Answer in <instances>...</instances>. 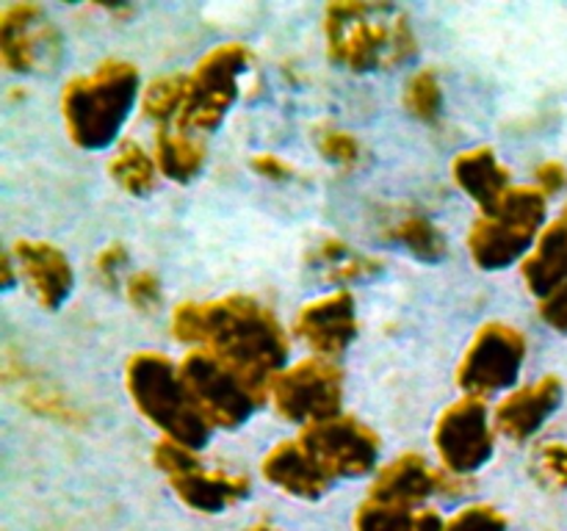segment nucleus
Instances as JSON below:
<instances>
[{"label": "nucleus", "mask_w": 567, "mask_h": 531, "mask_svg": "<svg viewBox=\"0 0 567 531\" xmlns=\"http://www.w3.org/2000/svg\"><path fill=\"white\" fill-rule=\"evenodd\" d=\"M252 169L258 171L260 177H266V180H288L291 177V166L286 164L282 158H277V155L271 153H260L252 158Z\"/></svg>", "instance_id": "35"}, {"label": "nucleus", "mask_w": 567, "mask_h": 531, "mask_svg": "<svg viewBox=\"0 0 567 531\" xmlns=\"http://www.w3.org/2000/svg\"><path fill=\"white\" fill-rule=\"evenodd\" d=\"M452 177L476 205L480 214H493L513 188L509 169L491 147H471L454 158Z\"/></svg>", "instance_id": "19"}, {"label": "nucleus", "mask_w": 567, "mask_h": 531, "mask_svg": "<svg viewBox=\"0 0 567 531\" xmlns=\"http://www.w3.org/2000/svg\"><path fill=\"white\" fill-rule=\"evenodd\" d=\"M127 263V249L122 247V243H111V247H105L103 252L97 254V277L105 282V285H114L116 280H120V271L122 266Z\"/></svg>", "instance_id": "33"}, {"label": "nucleus", "mask_w": 567, "mask_h": 531, "mask_svg": "<svg viewBox=\"0 0 567 531\" xmlns=\"http://www.w3.org/2000/svg\"><path fill=\"white\" fill-rule=\"evenodd\" d=\"M316 144H319V153L324 155L330 164L352 166L354 160L360 158L358 138H354L352 133L341 131V127H324V131L319 133V138H316Z\"/></svg>", "instance_id": "30"}, {"label": "nucleus", "mask_w": 567, "mask_h": 531, "mask_svg": "<svg viewBox=\"0 0 567 531\" xmlns=\"http://www.w3.org/2000/svg\"><path fill=\"white\" fill-rule=\"evenodd\" d=\"M155 164L169 180L188 183L203 169L205 144L199 142V136H192L177 125H164L155 136Z\"/></svg>", "instance_id": "21"}, {"label": "nucleus", "mask_w": 567, "mask_h": 531, "mask_svg": "<svg viewBox=\"0 0 567 531\" xmlns=\"http://www.w3.org/2000/svg\"><path fill=\"white\" fill-rule=\"evenodd\" d=\"M520 274L540 299L567 285V208L557 221L543 227L537 243L524 258Z\"/></svg>", "instance_id": "20"}, {"label": "nucleus", "mask_w": 567, "mask_h": 531, "mask_svg": "<svg viewBox=\"0 0 567 531\" xmlns=\"http://www.w3.org/2000/svg\"><path fill=\"white\" fill-rule=\"evenodd\" d=\"M537 180H540V186L546 188V191H557V188L565 183L563 166L554 164V160L551 164H543L540 169H537Z\"/></svg>", "instance_id": "36"}, {"label": "nucleus", "mask_w": 567, "mask_h": 531, "mask_svg": "<svg viewBox=\"0 0 567 531\" xmlns=\"http://www.w3.org/2000/svg\"><path fill=\"white\" fill-rule=\"evenodd\" d=\"M125 293L131 299L133 308L138 310H153L155 304L161 302V282L153 271L142 269L133 271L131 277L125 280Z\"/></svg>", "instance_id": "32"}, {"label": "nucleus", "mask_w": 567, "mask_h": 531, "mask_svg": "<svg viewBox=\"0 0 567 531\" xmlns=\"http://www.w3.org/2000/svg\"><path fill=\"white\" fill-rule=\"evenodd\" d=\"M559 402H563V382L559 376L548 374L535 385H524L507 393L498 402L493 420H496V429L509 440H529L546 424L548 415L559 407Z\"/></svg>", "instance_id": "16"}, {"label": "nucleus", "mask_w": 567, "mask_h": 531, "mask_svg": "<svg viewBox=\"0 0 567 531\" xmlns=\"http://www.w3.org/2000/svg\"><path fill=\"white\" fill-rule=\"evenodd\" d=\"M244 531H277V529H271V525H266V523H252L249 529H244Z\"/></svg>", "instance_id": "39"}, {"label": "nucleus", "mask_w": 567, "mask_h": 531, "mask_svg": "<svg viewBox=\"0 0 567 531\" xmlns=\"http://www.w3.org/2000/svg\"><path fill=\"white\" fill-rule=\"evenodd\" d=\"M293 332L308 343L319 357H338L358 337V304L352 291L338 288L313 302L302 304L293 319Z\"/></svg>", "instance_id": "14"}, {"label": "nucleus", "mask_w": 567, "mask_h": 531, "mask_svg": "<svg viewBox=\"0 0 567 531\" xmlns=\"http://www.w3.org/2000/svg\"><path fill=\"white\" fill-rule=\"evenodd\" d=\"M446 481V476L437 473V470L430 468L421 454L408 451L399 454L396 459L380 468L377 473L374 485H371L369 498L382 503H393V507H404V509H415L437 492Z\"/></svg>", "instance_id": "18"}, {"label": "nucleus", "mask_w": 567, "mask_h": 531, "mask_svg": "<svg viewBox=\"0 0 567 531\" xmlns=\"http://www.w3.org/2000/svg\"><path fill=\"white\" fill-rule=\"evenodd\" d=\"M310 263L324 271L327 280L332 282H352L380 271V260L354 252L341 238H327V241H321L310 252Z\"/></svg>", "instance_id": "25"}, {"label": "nucleus", "mask_w": 567, "mask_h": 531, "mask_svg": "<svg viewBox=\"0 0 567 531\" xmlns=\"http://www.w3.org/2000/svg\"><path fill=\"white\" fill-rule=\"evenodd\" d=\"M61 53L53 22L37 3H11L0 11V59L9 72L31 75L48 70Z\"/></svg>", "instance_id": "13"}, {"label": "nucleus", "mask_w": 567, "mask_h": 531, "mask_svg": "<svg viewBox=\"0 0 567 531\" xmlns=\"http://www.w3.org/2000/svg\"><path fill=\"white\" fill-rule=\"evenodd\" d=\"M432 442L446 473L468 476L491 462L496 435H493L485 398L463 396L449 404L437 415Z\"/></svg>", "instance_id": "11"}, {"label": "nucleus", "mask_w": 567, "mask_h": 531, "mask_svg": "<svg viewBox=\"0 0 567 531\" xmlns=\"http://www.w3.org/2000/svg\"><path fill=\"white\" fill-rule=\"evenodd\" d=\"M540 315L548 326L567 332V285L540 299Z\"/></svg>", "instance_id": "34"}, {"label": "nucleus", "mask_w": 567, "mask_h": 531, "mask_svg": "<svg viewBox=\"0 0 567 531\" xmlns=\"http://www.w3.org/2000/svg\"><path fill=\"white\" fill-rule=\"evenodd\" d=\"M385 238L408 249L413 258L426 260V263H437L446 254V238H443V232L437 230L435 221L421 214H402L393 221H388Z\"/></svg>", "instance_id": "22"}, {"label": "nucleus", "mask_w": 567, "mask_h": 531, "mask_svg": "<svg viewBox=\"0 0 567 531\" xmlns=\"http://www.w3.org/2000/svg\"><path fill=\"white\" fill-rule=\"evenodd\" d=\"M260 470H264L266 481H271L277 490L293 498H305V501H316L332 487V476L316 462V457L305 448L299 437L277 442L264 457Z\"/></svg>", "instance_id": "17"}, {"label": "nucleus", "mask_w": 567, "mask_h": 531, "mask_svg": "<svg viewBox=\"0 0 567 531\" xmlns=\"http://www.w3.org/2000/svg\"><path fill=\"white\" fill-rule=\"evenodd\" d=\"M299 440L316 462L336 479H358L371 473L380 459V435L354 415H332L319 424L305 426Z\"/></svg>", "instance_id": "12"}, {"label": "nucleus", "mask_w": 567, "mask_h": 531, "mask_svg": "<svg viewBox=\"0 0 567 531\" xmlns=\"http://www.w3.org/2000/svg\"><path fill=\"white\" fill-rule=\"evenodd\" d=\"M6 382H9V387H17L20 404H25L31 413L50 420H61V424H78V420H81V413L75 409V404H72L59 387H53L50 382L37 379V376H28L22 365L20 376H6Z\"/></svg>", "instance_id": "24"}, {"label": "nucleus", "mask_w": 567, "mask_h": 531, "mask_svg": "<svg viewBox=\"0 0 567 531\" xmlns=\"http://www.w3.org/2000/svg\"><path fill=\"white\" fill-rule=\"evenodd\" d=\"M172 335L230 365L264 402L269 398L271 382L286 371V330L264 302L247 293L177 304L172 313Z\"/></svg>", "instance_id": "1"}, {"label": "nucleus", "mask_w": 567, "mask_h": 531, "mask_svg": "<svg viewBox=\"0 0 567 531\" xmlns=\"http://www.w3.org/2000/svg\"><path fill=\"white\" fill-rule=\"evenodd\" d=\"M526 360V337L518 326L487 321L476 330L457 365L463 396L487 398L515 385Z\"/></svg>", "instance_id": "8"}, {"label": "nucleus", "mask_w": 567, "mask_h": 531, "mask_svg": "<svg viewBox=\"0 0 567 531\" xmlns=\"http://www.w3.org/2000/svg\"><path fill=\"white\" fill-rule=\"evenodd\" d=\"M324 39L330 59L352 72L391 70L419 50L410 17L391 3H330Z\"/></svg>", "instance_id": "2"}, {"label": "nucleus", "mask_w": 567, "mask_h": 531, "mask_svg": "<svg viewBox=\"0 0 567 531\" xmlns=\"http://www.w3.org/2000/svg\"><path fill=\"white\" fill-rule=\"evenodd\" d=\"M354 531H415V509L369 498L354 514Z\"/></svg>", "instance_id": "28"}, {"label": "nucleus", "mask_w": 567, "mask_h": 531, "mask_svg": "<svg viewBox=\"0 0 567 531\" xmlns=\"http://www.w3.org/2000/svg\"><path fill=\"white\" fill-rule=\"evenodd\" d=\"M125 387L133 407L153 426L164 431L166 440L199 451L208 442L214 426L203 418L181 379V368L164 352H136L125 363Z\"/></svg>", "instance_id": "4"}, {"label": "nucleus", "mask_w": 567, "mask_h": 531, "mask_svg": "<svg viewBox=\"0 0 567 531\" xmlns=\"http://www.w3.org/2000/svg\"><path fill=\"white\" fill-rule=\"evenodd\" d=\"M177 368L188 396L210 426L236 429L258 409V404H264V398L230 365L205 348H192Z\"/></svg>", "instance_id": "7"}, {"label": "nucleus", "mask_w": 567, "mask_h": 531, "mask_svg": "<svg viewBox=\"0 0 567 531\" xmlns=\"http://www.w3.org/2000/svg\"><path fill=\"white\" fill-rule=\"evenodd\" d=\"M443 105V92L441 81H437V72L424 66V70H415L410 75V81L404 83V108L421 122H432L441 114Z\"/></svg>", "instance_id": "27"}, {"label": "nucleus", "mask_w": 567, "mask_h": 531, "mask_svg": "<svg viewBox=\"0 0 567 531\" xmlns=\"http://www.w3.org/2000/svg\"><path fill=\"white\" fill-rule=\"evenodd\" d=\"M252 66V53L241 42L216 44L188 72V97L175 125L192 136L214 133L238 97V83Z\"/></svg>", "instance_id": "6"}, {"label": "nucleus", "mask_w": 567, "mask_h": 531, "mask_svg": "<svg viewBox=\"0 0 567 531\" xmlns=\"http://www.w3.org/2000/svg\"><path fill=\"white\" fill-rule=\"evenodd\" d=\"M109 175L122 191L133 194V197H144V194L153 191L158 164L138 142H122L116 153L111 155Z\"/></svg>", "instance_id": "23"}, {"label": "nucleus", "mask_w": 567, "mask_h": 531, "mask_svg": "<svg viewBox=\"0 0 567 531\" xmlns=\"http://www.w3.org/2000/svg\"><path fill=\"white\" fill-rule=\"evenodd\" d=\"M446 531H507V518L491 503H471L446 520Z\"/></svg>", "instance_id": "29"}, {"label": "nucleus", "mask_w": 567, "mask_h": 531, "mask_svg": "<svg viewBox=\"0 0 567 531\" xmlns=\"http://www.w3.org/2000/svg\"><path fill=\"white\" fill-rule=\"evenodd\" d=\"M138 97L136 64L100 61L86 75L72 77L61 92L66 136L81 149H103L120 136Z\"/></svg>", "instance_id": "3"}, {"label": "nucleus", "mask_w": 567, "mask_h": 531, "mask_svg": "<svg viewBox=\"0 0 567 531\" xmlns=\"http://www.w3.org/2000/svg\"><path fill=\"white\" fill-rule=\"evenodd\" d=\"M188 97V75H164L150 83L142 94V111L147 119H155L161 127L175 125Z\"/></svg>", "instance_id": "26"}, {"label": "nucleus", "mask_w": 567, "mask_h": 531, "mask_svg": "<svg viewBox=\"0 0 567 531\" xmlns=\"http://www.w3.org/2000/svg\"><path fill=\"white\" fill-rule=\"evenodd\" d=\"M153 462L155 468L164 470L175 496L194 512H225L249 492L247 476L205 468L197 459V451L175 440H166V437L155 442Z\"/></svg>", "instance_id": "10"}, {"label": "nucleus", "mask_w": 567, "mask_h": 531, "mask_svg": "<svg viewBox=\"0 0 567 531\" xmlns=\"http://www.w3.org/2000/svg\"><path fill=\"white\" fill-rule=\"evenodd\" d=\"M546 227V191L535 186H513L493 214H480L468 232V252L485 271L518 263Z\"/></svg>", "instance_id": "5"}, {"label": "nucleus", "mask_w": 567, "mask_h": 531, "mask_svg": "<svg viewBox=\"0 0 567 531\" xmlns=\"http://www.w3.org/2000/svg\"><path fill=\"white\" fill-rule=\"evenodd\" d=\"M0 271H3V288H14L17 274H20V269H17V263H14V254H11V252L3 254V263H0Z\"/></svg>", "instance_id": "38"}, {"label": "nucleus", "mask_w": 567, "mask_h": 531, "mask_svg": "<svg viewBox=\"0 0 567 531\" xmlns=\"http://www.w3.org/2000/svg\"><path fill=\"white\" fill-rule=\"evenodd\" d=\"M11 254H14L20 277L31 288L39 308L59 310L75 285V274H72L66 254L55 243L37 241V238H20Z\"/></svg>", "instance_id": "15"}, {"label": "nucleus", "mask_w": 567, "mask_h": 531, "mask_svg": "<svg viewBox=\"0 0 567 531\" xmlns=\"http://www.w3.org/2000/svg\"><path fill=\"white\" fill-rule=\"evenodd\" d=\"M537 473L551 485L567 487V446L565 442H546L537 448L535 457Z\"/></svg>", "instance_id": "31"}, {"label": "nucleus", "mask_w": 567, "mask_h": 531, "mask_svg": "<svg viewBox=\"0 0 567 531\" xmlns=\"http://www.w3.org/2000/svg\"><path fill=\"white\" fill-rule=\"evenodd\" d=\"M415 531H446V523L435 509H419L415 512Z\"/></svg>", "instance_id": "37"}, {"label": "nucleus", "mask_w": 567, "mask_h": 531, "mask_svg": "<svg viewBox=\"0 0 567 531\" xmlns=\"http://www.w3.org/2000/svg\"><path fill=\"white\" fill-rule=\"evenodd\" d=\"M277 413L293 424H319V420L341 415L343 371L330 357H305L282 371L269 391Z\"/></svg>", "instance_id": "9"}]
</instances>
